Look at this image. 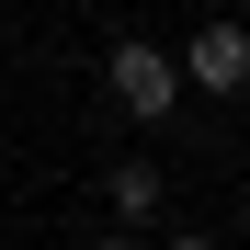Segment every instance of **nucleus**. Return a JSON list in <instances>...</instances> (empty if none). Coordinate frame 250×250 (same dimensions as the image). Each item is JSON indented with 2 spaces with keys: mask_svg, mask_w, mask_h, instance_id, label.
Returning <instances> with one entry per match:
<instances>
[{
  "mask_svg": "<svg viewBox=\"0 0 250 250\" xmlns=\"http://www.w3.org/2000/svg\"><path fill=\"white\" fill-rule=\"evenodd\" d=\"M239 228H250V182H239Z\"/></svg>",
  "mask_w": 250,
  "mask_h": 250,
  "instance_id": "423d86ee",
  "label": "nucleus"
},
{
  "mask_svg": "<svg viewBox=\"0 0 250 250\" xmlns=\"http://www.w3.org/2000/svg\"><path fill=\"white\" fill-rule=\"evenodd\" d=\"M159 250H216V239H205V228H182V239H159Z\"/></svg>",
  "mask_w": 250,
  "mask_h": 250,
  "instance_id": "20e7f679",
  "label": "nucleus"
},
{
  "mask_svg": "<svg viewBox=\"0 0 250 250\" xmlns=\"http://www.w3.org/2000/svg\"><path fill=\"white\" fill-rule=\"evenodd\" d=\"M91 250H137V239H125V228H103V239H91Z\"/></svg>",
  "mask_w": 250,
  "mask_h": 250,
  "instance_id": "39448f33",
  "label": "nucleus"
},
{
  "mask_svg": "<svg viewBox=\"0 0 250 250\" xmlns=\"http://www.w3.org/2000/svg\"><path fill=\"white\" fill-rule=\"evenodd\" d=\"M103 80H114V103L137 125H171V103H182V68H171V46H148V34H125L103 57Z\"/></svg>",
  "mask_w": 250,
  "mask_h": 250,
  "instance_id": "f257e3e1",
  "label": "nucleus"
},
{
  "mask_svg": "<svg viewBox=\"0 0 250 250\" xmlns=\"http://www.w3.org/2000/svg\"><path fill=\"white\" fill-rule=\"evenodd\" d=\"M103 205H114V228L137 239V228L159 216V205H171V182H159V159H114V171H103Z\"/></svg>",
  "mask_w": 250,
  "mask_h": 250,
  "instance_id": "7ed1b4c3",
  "label": "nucleus"
},
{
  "mask_svg": "<svg viewBox=\"0 0 250 250\" xmlns=\"http://www.w3.org/2000/svg\"><path fill=\"white\" fill-rule=\"evenodd\" d=\"M171 68L193 80V91H216V103H239V91H250V34H239V23H193Z\"/></svg>",
  "mask_w": 250,
  "mask_h": 250,
  "instance_id": "f03ea898",
  "label": "nucleus"
}]
</instances>
